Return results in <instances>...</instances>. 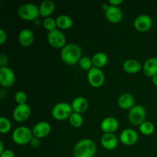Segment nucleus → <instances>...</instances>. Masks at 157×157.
<instances>
[{
    "label": "nucleus",
    "instance_id": "f257e3e1",
    "mask_svg": "<svg viewBox=\"0 0 157 157\" xmlns=\"http://www.w3.org/2000/svg\"><path fill=\"white\" fill-rule=\"evenodd\" d=\"M61 58L67 64L79 63L82 58V49L76 43H67L61 49Z\"/></svg>",
    "mask_w": 157,
    "mask_h": 157
},
{
    "label": "nucleus",
    "instance_id": "f03ea898",
    "mask_svg": "<svg viewBox=\"0 0 157 157\" xmlns=\"http://www.w3.org/2000/svg\"><path fill=\"white\" fill-rule=\"evenodd\" d=\"M97 151L94 141L89 138H84L75 144L73 149L75 157H94Z\"/></svg>",
    "mask_w": 157,
    "mask_h": 157
},
{
    "label": "nucleus",
    "instance_id": "7ed1b4c3",
    "mask_svg": "<svg viewBox=\"0 0 157 157\" xmlns=\"http://www.w3.org/2000/svg\"><path fill=\"white\" fill-rule=\"evenodd\" d=\"M32 130L26 126H19L14 129L12 138L15 144L18 145H25L32 141L33 138Z\"/></svg>",
    "mask_w": 157,
    "mask_h": 157
},
{
    "label": "nucleus",
    "instance_id": "20e7f679",
    "mask_svg": "<svg viewBox=\"0 0 157 157\" xmlns=\"http://www.w3.org/2000/svg\"><path fill=\"white\" fill-rule=\"evenodd\" d=\"M18 15L20 18L26 21L35 20L40 15L39 7L34 3H24L18 7Z\"/></svg>",
    "mask_w": 157,
    "mask_h": 157
},
{
    "label": "nucleus",
    "instance_id": "39448f33",
    "mask_svg": "<svg viewBox=\"0 0 157 157\" xmlns=\"http://www.w3.org/2000/svg\"><path fill=\"white\" fill-rule=\"evenodd\" d=\"M71 104L67 102H59L54 105L52 110V116L58 121H64L69 117L73 113Z\"/></svg>",
    "mask_w": 157,
    "mask_h": 157
},
{
    "label": "nucleus",
    "instance_id": "423d86ee",
    "mask_svg": "<svg viewBox=\"0 0 157 157\" xmlns=\"http://www.w3.org/2000/svg\"><path fill=\"white\" fill-rule=\"evenodd\" d=\"M147 111L142 105H134L130 109L128 113V119L133 125L140 126L145 121Z\"/></svg>",
    "mask_w": 157,
    "mask_h": 157
},
{
    "label": "nucleus",
    "instance_id": "0eeeda50",
    "mask_svg": "<svg viewBox=\"0 0 157 157\" xmlns=\"http://www.w3.org/2000/svg\"><path fill=\"white\" fill-rule=\"evenodd\" d=\"M87 81L94 87H99L104 84L105 81V75L101 68L93 67L87 71Z\"/></svg>",
    "mask_w": 157,
    "mask_h": 157
},
{
    "label": "nucleus",
    "instance_id": "6e6552de",
    "mask_svg": "<svg viewBox=\"0 0 157 157\" xmlns=\"http://www.w3.org/2000/svg\"><path fill=\"white\" fill-rule=\"evenodd\" d=\"M47 40L51 45L56 48H62L66 44L65 35L57 29L48 32Z\"/></svg>",
    "mask_w": 157,
    "mask_h": 157
},
{
    "label": "nucleus",
    "instance_id": "1a4fd4ad",
    "mask_svg": "<svg viewBox=\"0 0 157 157\" xmlns=\"http://www.w3.org/2000/svg\"><path fill=\"white\" fill-rule=\"evenodd\" d=\"M153 25V18L147 14H141L133 21V26L139 32H147L152 28Z\"/></svg>",
    "mask_w": 157,
    "mask_h": 157
},
{
    "label": "nucleus",
    "instance_id": "9d476101",
    "mask_svg": "<svg viewBox=\"0 0 157 157\" xmlns=\"http://www.w3.org/2000/svg\"><path fill=\"white\" fill-rule=\"evenodd\" d=\"M31 113H32V109L29 104H17L12 111V116L17 122H24L29 119Z\"/></svg>",
    "mask_w": 157,
    "mask_h": 157
},
{
    "label": "nucleus",
    "instance_id": "9b49d317",
    "mask_svg": "<svg viewBox=\"0 0 157 157\" xmlns=\"http://www.w3.org/2000/svg\"><path fill=\"white\" fill-rule=\"evenodd\" d=\"M15 75L14 71L8 66L0 67V84L9 87L15 83Z\"/></svg>",
    "mask_w": 157,
    "mask_h": 157
},
{
    "label": "nucleus",
    "instance_id": "f8f14e48",
    "mask_svg": "<svg viewBox=\"0 0 157 157\" xmlns=\"http://www.w3.org/2000/svg\"><path fill=\"white\" fill-rule=\"evenodd\" d=\"M139 139V135L137 132L133 129L126 128L122 130V132L120 134L119 140L122 144L125 145H133L137 142Z\"/></svg>",
    "mask_w": 157,
    "mask_h": 157
},
{
    "label": "nucleus",
    "instance_id": "ddd939ff",
    "mask_svg": "<svg viewBox=\"0 0 157 157\" xmlns=\"http://www.w3.org/2000/svg\"><path fill=\"white\" fill-rule=\"evenodd\" d=\"M105 16L109 21L117 23L123 18V12L119 6H112L109 4L107 9L104 11Z\"/></svg>",
    "mask_w": 157,
    "mask_h": 157
},
{
    "label": "nucleus",
    "instance_id": "4468645a",
    "mask_svg": "<svg viewBox=\"0 0 157 157\" xmlns=\"http://www.w3.org/2000/svg\"><path fill=\"white\" fill-rule=\"evenodd\" d=\"M32 133L35 138H43L47 136L50 133L52 127L47 121H40L33 127Z\"/></svg>",
    "mask_w": 157,
    "mask_h": 157
},
{
    "label": "nucleus",
    "instance_id": "2eb2a0df",
    "mask_svg": "<svg viewBox=\"0 0 157 157\" xmlns=\"http://www.w3.org/2000/svg\"><path fill=\"white\" fill-rule=\"evenodd\" d=\"M119 140L117 136L112 133H104L101 137V144L104 149L113 150L117 147Z\"/></svg>",
    "mask_w": 157,
    "mask_h": 157
},
{
    "label": "nucleus",
    "instance_id": "dca6fc26",
    "mask_svg": "<svg viewBox=\"0 0 157 157\" xmlns=\"http://www.w3.org/2000/svg\"><path fill=\"white\" fill-rule=\"evenodd\" d=\"M119 127V121L114 117L108 116L104 117L101 123V128L104 133H112Z\"/></svg>",
    "mask_w": 157,
    "mask_h": 157
},
{
    "label": "nucleus",
    "instance_id": "f3484780",
    "mask_svg": "<svg viewBox=\"0 0 157 157\" xmlns=\"http://www.w3.org/2000/svg\"><path fill=\"white\" fill-rule=\"evenodd\" d=\"M143 71L146 76L153 78L157 75V58L151 57L147 59L143 65Z\"/></svg>",
    "mask_w": 157,
    "mask_h": 157
},
{
    "label": "nucleus",
    "instance_id": "a211bd4d",
    "mask_svg": "<svg viewBox=\"0 0 157 157\" xmlns=\"http://www.w3.org/2000/svg\"><path fill=\"white\" fill-rule=\"evenodd\" d=\"M35 35L33 32L29 29H23L18 35V40L20 44L24 47H29L33 43Z\"/></svg>",
    "mask_w": 157,
    "mask_h": 157
},
{
    "label": "nucleus",
    "instance_id": "6ab92c4d",
    "mask_svg": "<svg viewBox=\"0 0 157 157\" xmlns=\"http://www.w3.org/2000/svg\"><path fill=\"white\" fill-rule=\"evenodd\" d=\"M117 104L122 109H131L135 105V98L130 93H123L117 99Z\"/></svg>",
    "mask_w": 157,
    "mask_h": 157
},
{
    "label": "nucleus",
    "instance_id": "aec40b11",
    "mask_svg": "<svg viewBox=\"0 0 157 157\" xmlns=\"http://www.w3.org/2000/svg\"><path fill=\"white\" fill-rule=\"evenodd\" d=\"M71 107L74 112L82 113L87 110L88 107V101L84 97L79 96L74 98L71 102Z\"/></svg>",
    "mask_w": 157,
    "mask_h": 157
},
{
    "label": "nucleus",
    "instance_id": "412c9836",
    "mask_svg": "<svg viewBox=\"0 0 157 157\" xmlns=\"http://www.w3.org/2000/svg\"><path fill=\"white\" fill-rule=\"evenodd\" d=\"M39 7L40 15L47 18L54 12L55 9V3L53 0H44L41 2Z\"/></svg>",
    "mask_w": 157,
    "mask_h": 157
},
{
    "label": "nucleus",
    "instance_id": "4be33fe9",
    "mask_svg": "<svg viewBox=\"0 0 157 157\" xmlns=\"http://www.w3.org/2000/svg\"><path fill=\"white\" fill-rule=\"evenodd\" d=\"M123 68L127 73L135 74L139 72L143 68V66L137 60L127 59L123 64Z\"/></svg>",
    "mask_w": 157,
    "mask_h": 157
},
{
    "label": "nucleus",
    "instance_id": "5701e85b",
    "mask_svg": "<svg viewBox=\"0 0 157 157\" xmlns=\"http://www.w3.org/2000/svg\"><path fill=\"white\" fill-rule=\"evenodd\" d=\"M92 62L94 67L101 68L104 67L108 62V56L106 53L103 52H98L94 54L92 56Z\"/></svg>",
    "mask_w": 157,
    "mask_h": 157
},
{
    "label": "nucleus",
    "instance_id": "b1692460",
    "mask_svg": "<svg viewBox=\"0 0 157 157\" xmlns=\"http://www.w3.org/2000/svg\"><path fill=\"white\" fill-rule=\"evenodd\" d=\"M56 22L58 27L61 29H67L73 25V20L69 15L62 14L56 18Z\"/></svg>",
    "mask_w": 157,
    "mask_h": 157
},
{
    "label": "nucleus",
    "instance_id": "393cba45",
    "mask_svg": "<svg viewBox=\"0 0 157 157\" xmlns=\"http://www.w3.org/2000/svg\"><path fill=\"white\" fill-rule=\"evenodd\" d=\"M69 122L70 124L74 127H80L82 126L84 123V118L81 113H77V112H73L71 115L69 117Z\"/></svg>",
    "mask_w": 157,
    "mask_h": 157
},
{
    "label": "nucleus",
    "instance_id": "a878e982",
    "mask_svg": "<svg viewBox=\"0 0 157 157\" xmlns=\"http://www.w3.org/2000/svg\"><path fill=\"white\" fill-rule=\"evenodd\" d=\"M140 131L144 135H150L155 131V126L150 121H144L139 126Z\"/></svg>",
    "mask_w": 157,
    "mask_h": 157
},
{
    "label": "nucleus",
    "instance_id": "bb28decb",
    "mask_svg": "<svg viewBox=\"0 0 157 157\" xmlns=\"http://www.w3.org/2000/svg\"><path fill=\"white\" fill-rule=\"evenodd\" d=\"M12 128L11 121L6 117L2 116L0 117V132L2 133H9Z\"/></svg>",
    "mask_w": 157,
    "mask_h": 157
},
{
    "label": "nucleus",
    "instance_id": "cd10ccee",
    "mask_svg": "<svg viewBox=\"0 0 157 157\" xmlns=\"http://www.w3.org/2000/svg\"><path fill=\"white\" fill-rule=\"evenodd\" d=\"M43 25H44V29L48 30V32L53 31L56 29L57 22H56V18H54L53 17H47L44 19L43 21Z\"/></svg>",
    "mask_w": 157,
    "mask_h": 157
},
{
    "label": "nucleus",
    "instance_id": "c85d7f7f",
    "mask_svg": "<svg viewBox=\"0 0 157 157\" xmlns=\"http://www.w3.org/2000/svg\"><path fill=\"white\" fill-rule=\"evenodd\" d=\"M79 65L83 70L88 71L89 70H90L94 67L92 58L88 56H82V58L79 61Z\"/></svg>",
    "mask_w": 157,
    "mask_h": 157
},
{
    "label": "nucleus",
    "instance_id": "c756f323",
    "mask_svg": "<svg viewBox=\"0 0 157 157\" xmlns=\"http://www.w3.org/2000/svg\"><path fill=\"white\" fill-rule=\"evenodd\" d=\"M15 100L18 104H26L28 96L25 92L23 90H18L15 94Z\"/></svg>",
    "mask_w": 157,
    "mask_h": 157
},
{
    "label": "nucleus",
    "instance_id": "7c9ffc66",
    "mask_svg": "<svg viewBox=\"0 0 157 157\" xmlns=\"http://www.w3.org/2000/svg\"><path fill=\"white\" fill-rule=\"evenodd\" d=\"M7 40V33L2 29H0V44H3Z\"/></svg>",
    "mask_w": 157,
    "mask_h": 157
},
{
    "label": "nucleus",
    "instance_id": "2f4dec72",
    "mask_svg": "<svg viewBox=\"0 0 157 157\" xmlns=\"http://www.w3.org/2000/svg\"><path fill=\"white\" fill-rule=\"evenodd\" d=\"M0 157H15V153L12 150H9V149H6L5 150V151L3 153H0Z\"/></svg>",
    "mask_w": 157,
    "mask_h": 157
},
{
    "label": "nucleus",
    "instance_id": "473e14b6",
    "mask_svg": "<svg viewBox=\"0 0 157 157\" xmlns=\"http://www.w3.org/2000/svg\"><path fill=\"white\" fill-rule=\"evenodd\" d=\"M8 63V57L6 54H1L0 55V65L1 67H6Z\"/></svg>",
    "mask_w": 157,
    "mask_h": 157
},
{
    "label": "nucleus",
    "instance_id": "72a5a7b5",
    "mask_svg": "<svg viewBox=\"0 0 157 157\" xmlns=\"http://www.w3.org/2000/svg\"><path fill=\"white\" fill-rule=\"evenodd\" d=\"M122 2H123V0H109V4L112 5V6H118Z\"/></svg>",
    "mask_w": 157,
    "mask_h": 157
},
{
    "label": "nucleus",
    "instance_id": "f704fd0d",
    "mask_svg": "<svg viewBox=\"0 0 157 157\" xmlns=\"http://www.w3.org/2000/svg\"><path fill=\"white\" fill-rule=\"evenodd\" d=\"M4 151H5L4 144H3L2 141H0V153H3Z\"/></svg>",
    "mask_w": 157,
    "mask_h": 157
},
{
    "label": "nucleus",
    "instance_id": "c9c22d12",
    "mask_svg": "<svg viewBox=\"0 0 157 157\" xmlns=\"http://www.w3.org/2000/svg\"><path fill=\"white\" fill-rule=\"evenodd\" d=\"M152 82H153V84H155V85L157 86V75L152 78Z\"/></svg>",
    "mask_w": 157,
    "mask_h": 157
}]
</instances>
